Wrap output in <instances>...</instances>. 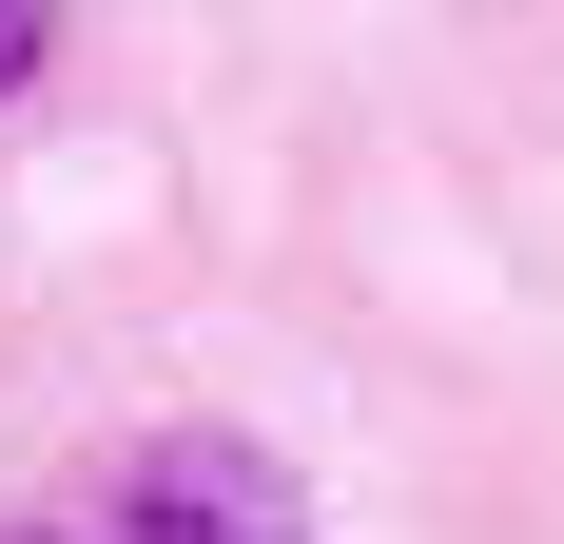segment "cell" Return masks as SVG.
Listing matches in <instances>:
<instances>
[{"mask_svg":"<svg viewBox=\"0 0 564 544\" xmlns=\"http://www.w3.org/2000/svg\"><path fill=\"white\" fill-rule=\"evenodd\" d=\"M0 544H312V487H292L253 428H117V447H78L58 487H20L0 505Z\"/></svg>","mask_w":564,"mask_h":544,"instance_id":"1","label":"cell"},{"mask_svg":"<svg viewBox=\"0 0 564 544\" xmlns=\"http://www.w3.org/2000/svg\"><path fill=\"white\" fill-rule=\"evenodd\" d=\"M40 40H58V0H0V98L40 78Z\"/></svg>","mask_w":564,"mask_h":544,"instance_id":"2","label":"cell"}]
</instances>
